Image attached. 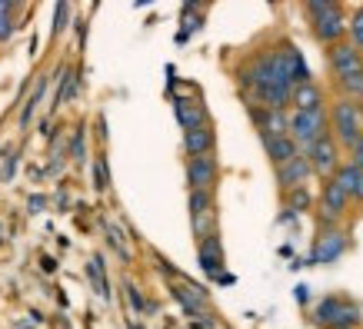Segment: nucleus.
<instances>
[{"instance_id": "nucleus-1", "label": "nucleus", "mask_w": 363, "mask_h": 329, "mask_svg": "<svg viewBox=\"0 0 363 329\" xmlns=\"http://www.w3.org/2000/svg\"><path fill=\"white\" fill-rule=\"evenodd\" d=\"M330 133L340 140L343 150H350L353 143L363 137V100L337 97L330 107Z\"/></svg>"}, {"instance_id": "nucleus-2", "label": "nucleus", "mask_w": 363, "mask_h": 329, "mask_svg": "<svg viewBox=\"0 0 363 329\" xmlns=\"http://www.w3.org/2000/svg\"><path fill=\"white\" fill-rule=\"evenodd\" d=\"M330 133V110H290V137L300 143V150H307L320 137Z\"/></svg>"}, {"instance_id": "nucleus-3", "label": "nucleus", "mask_w": 363, "mask_h": 329, "mask_svg": "<svg viewBox=\"0 0 363 329\" xmlns=\"http://www.w3.org/2000/svg\"><path fill=\"white\" fill-rule=\"evenodd\" d=\"M313 319L320 326L327 329H353L363 323V309L350 299H340V296H327L320 299L317 309H313Z\"/></svg>"}, {"instance_id": "nucleus-4", "label": "nucleus", "mask_w": 363, "mask_h": 329, "mask_svg": "<svg viewBox=\"0 0 363 329\" xmlns=\"http://www.w3.org/2000/svg\"><path fill=\"white\" fill-rule=\"evenodd\" d=\"M350 193L337 183V180H323V190H320V200H317V219L323 226H337L343 217H347V209H350Z\"/></svg>"}, {"instance_id": "nucleus-5", "label": "nucleus", "mask_w": 363, "mask_h": 329, "mask_svg": "<svg viewBox=\"0 0 363 329\" xmlns=\"http://www.w3.org/2000/svg\"><path fill=\"white\" fill-rule=\"evenodd\" d=\"M340 140H337V137H333V133H327V137H320L317 143H313V146H307V150H303V154L310 156V163H313V173L317 176H323V180H330L333 173H337V170H340Z\"/></svg>"}, {"instance_id": "nucleus-6", "label": "nucleus", "mask_w": 363, "mask_h": 329, "mask_svg": "<svg viewBox=\"0 0 363 329\" xmlns=\"http://www.w3.org/2000/svg\"><path fill=\"white\" fill-rule=\"evenodd\" d=\"M220 183V160L213 154L187 156V187L190 190H217Z\"/></svg>"}, {"instance_id": "nucleus-7", "label": "nucleus", "mask_w": 363, "mask_h": 329, "mask_svg": "<svg viewBox=\"0 0 363 329\" xmlns=\"http://www.w3.org/2000/svg\"><path fill=\"white\" fill-rule=\"evenodd\" d=\"M347 250V236L337 226H323L320 223V236L313 243V253H310V263H337Z\"/></svg>"}, {"instance_id": "nucleus-8", "label": "nucleus", "mask_w": 363, "mask_h": 329, "mask_svg": "<svg viewBox=\"0 0 363 329\" xmlns=\"http://www.w3.org/2000/svg\"><path fill=\"white\" fill-rule=\"evenodd\" d=\"M313 21V37H317L320 44H337V40H343L347 37V17H343L340 7H330V11H323V13H313L310 17Z\"/></svg>"}, {"instance_id": "nucleus-9", "label": "nucleus", "mask_w": 363, "mask_h": 329, "mask_svg": "<svg viewBox=\"0 0 363 329\" xmlns=\"http://www.w3.org/2000/svg\"><path fill=\"white\" fill-rule=\"evenodd\" d=\"M313 176V163H310L307 154H297L294 160L277 166V187L284 190H297V187H307V180Z\"/></svg>"}, {"instance_id": "nucleus-10", "label": "nucleus", "mask_w": 363, "mask_h": 329, "mask_svg": "<svg viewBox=\"0 0 363 329\" xmlns=\"http://www.w3.org/2000/svg\"><path fill=\"white\" fill-rule=\"evenodd\" d=\"M327 64H330L333 77L350 74V70H360L363 67V50L353 44V40H337V44H330V50H327Z\"/></svg>"}, {"instance_id": "nucleus-11", "label": "nucleus", "mask_w": 363, "mask_h": 329, "mask_svg": "<svg viewBox=\"0 0 363 329\" xmlns=\"http://www.w3.org/2000/svg\"><path fill=\"white\" fill-rule=\"evenodd\" d=\"M197 260L203 266L207 276H223V243H220V230L197 240Z\"/></svg>"}, {"instance_id": "nucleus-12", "label": "nucleus", "mask_w": 363, "mask_h": 329, "mask_svg": "<svg viewBox=\"0 0 363 329\" xmlns=\"http://www.w3.org/2000/svg\"><path fill=\"white\" fill-rule=\"evenodd\" d=\"M277 64H280V70L286 74V80L297 87V83H307L310 80V70H307V64H303V57H300V50L294 44H280L277 47Z\"/></svg>"}, {"instance_id": "nucleus-13", "label": "nucleus", "mask_w": 363, "mask_h": 329, "mask_svg": "<svg viewBox=\"0 0 363 329\" xmlns=\"http://www.w3.org/2000/svg\"><path fill=\"white\" fill-rule=\"evenodd\" d=\"M184 150H187V156L213 154L217 150V127L207 120V123H200V127L184 130Z\"/></svg>"}, {"instance_id": "nucleus-14", "label": "nucleus", "mask_w": 363, "mask_h": 329, "mask_svg": "<svg viewBox=\"0 0 363 329\" xmlns=\"http://www.w3.org/2000/svg\"><path fill=\"white\" fill-rule=\"evenodd\" d=\"M174 113H177V120H180V127H184V130H190V127H200V123L210 120L207 107H203L197 97H177L174 100Z\"/></svg>"}, {"instance_id": "nucleus-15", "label": "nucleus", "mask_w": 363, "mask_h": 329, "mask_svg": "<svg viewBox=\"0 0 363 329\" xmlns=\"http://www.w3.org/2000/svg\"><path fill=\"white\" fill-rule=\"evenodd\" d=\"M264 150H267V156H270V163L274 166H280V163H286V160H294L297 154H303L300 150V143L290 137V133H280V137H264Z\"/></svg>"}, {"instance_id": "nucleus-16", "label": "nucleus", "mask_w": 363, "mask_h": 329, "mask_svg": "<svg viewBox=\"0 0 363 329\" xmlns=\"http://www.w3.org/2000/svg\"><path fill=\"white\" fill-rule=\"evenodd\" d=\"M317 107H327L323 103V90L307 80V83H297L294 87V100H290V110H317Z\"/></svg>"}, {"instance_id": "nucleus-17", "label": "nucleus", "mask_w": 363, "mask_h": 329, "mask_svg": "<svg viewBox=\"0 0 363 329\" xmlns=\"http://www.w3.org/2000/svg\"><path fill=\"white\" fill-rule=\"evenodd\" d=\"M187 207H190V217H200V213L217 209V190H190Z\"/></svg>"}, {"instance_id": "nucleus-18", "label": "nucleus", "mask_w": 363, "mask_h": 329, "mask_svg": "<svg viewBox=\"0 0 363 329\" xmlns=\"http://www.w3.org/2000/svg\"><path fill=\"white\" fill-rule=\"evenodd\" d=\"M337 87H340L343 97L363 100V67L360 70H350V74H340V77H337Z\"/></svg>"}, {"instance_id": "nucleus-19", "label": "nucleus", "mask_w": 363, "mask_h": 329, "mask_svg": "<svg viewBox=\"0 0 363 329\" xmlns=\"http://www.w3.org/2000/svg\"><path fill=\"white\" fill-rule=\"evenodd\" d=\"M190 226H194V240H203L210 233H217V209L200 213V217H190Z\"/></svg>"}, {"instance_id": "nucleus-20", "label": "nucleus", "mask_w": 363, "mask_h": 329, "mask_svg": "<svg viewBox=\"0 0 363 329\" xmlns=\"http://www.w3.org/2000/svg\"><path fill=\"white\" fill-rule=\"evenodd\" d=\"M284 200H286V209H294V213H303V209L313 207V197H310V190H307V187L286 190Z\"/></svg>"}, {"instance_id": "nucleus-21", "label": "nucleus", "mask_w": 363, "mask_h": 329, "mask_svg": "<svg viewBox=\"0 0 363 329\" xmlns=\"http://www.w3.org/2000/svg\"><path fill=\"white\" fill-rule=\"evenodd\" d=\"M44 90H47V80H40V83H37V90H33L30 103H27V107H23V113H21V127H27V123H30L33 110H37V103H40V97H44Z\"/></svg>"}, {"instance_id": "nucleus-22", "label": "nucleus", "mask_w": 363, "mask_h": 329, "mask_svg": "<svg viewBox=\"0 0 363 329\" xmlns=\"http://www.w3.org/2000/svg\"><path fill=\"white\" fill-rule=\"evenodd\" d=\"M107 243H111L113 250L121 253L123 260H130V250H127V243H123V233L113 226V223H107Z\"/></svg>"}, {"instance_id": "nucleus-23", "label": "nucleus", "mask_w": 363, "mask_h": 329, "mask_svg": "<svg viewBox=\"0 0 363 329\" xmlns=\"http://www.w3.org/2000/svg\"><path fill=\"white\" fill-rule=\"evenodd\" d=\"M347 33H350V40L363 50V11H357L350 17V23H347Z\"/></svg>"}, {"instance_id": "nucleus-24", "label": "nucleus", "mask_w": 363, "mask_h": 329, "mask_svg": "<svg viewBox=\"0 0 363 329\" xmlns=\"http://www.w3.org/2000/svg\"><path fill=\"white\" fill-rule=\"evenodd\" d=\"M200 11H184V30H180V40H187L190 33H197L200 30Z\"/></svg>"}, {"instance_id": "nucleus-25", "label": "nucleus", "mask_w": 363, "mask_h": 329, "mask_svg": "<svg viewBox=\"0 0 363 329\" xmlns=\"http://www.w3.org/2000/svg\"><path fill=\"white\" fill-rule=\"evenodd\" d=\"M303 7H307L310 17H313V13L330 11V7H340V0H303Z\"/></svg>"}, {"instance_id": "nucleus-26", "label": "nucleus", "mask_w": 363, "mask_h": 329, "mask_svg": "<svg viewBox=\"0 0 363 329\" xmlns=\"http://www.w3.org/2000/svg\"><path fill=\"white\" fill-rule=\"evenodd\" d=\"M94 173H97V190H107V160H104V154L97 156V163H94Z\"/></svg>"}, {"instance_id": "nucleus-27", "label": "nucleus", "mask_w": 363, "mask_h": 329, "mask_svg": "<svg viewBox=\"0 0 363 329\" xmlns=\"http://www.w3.org/2000/svg\"><path fill=\"white\" fill-rule=\"evenodd\" d=\"M67 27V0H57V11H54V33H60Z\"/></svg>"}, {"instance_id": "nucleus-28", "label": "nucleus", "mask_w": 363, "mask_h": 329, "mask_svg": "<svg viewBox=\"0 0 363 329\" xmlns=\"http://www.w3.org/2000/svg\"><path fill=\"white\" fill-rule=\"evenodd\" d=\"M11 33H13V17L11 13H0V44L11 40Z\"/></svg>"}, {"instance_id": "nucleus-29", "label": "nucleus", "mask_w": 363, "mask_h": 329, "mask_svg": "<svg viewBox=\"0 0 363 329\" xmlns=\"http://www.w3.org/2000/svg\"><path fill=\"white\" fill-rule=\"evenodd\" d=\"M70 154H74V160H84V130L74 133V143H70Z\"/></svg>"}, {"instance_id": "nucleus-30", "label": "nucleus", "mask_w": 363, "mask_h": 329, "mask_svg": "<svg viewBox=\"0 0 363 329\" xmlns=\"http://www.w3.org/2000/svg\"><path fill=\"white\" fill-rule=\"evenodd\" d=\"M127 299H130V306L137 309V313H143V306H147V303H143V296L137 293V286H127Z\"/></svg>"}, {"instance_id": "nucleus-31", "label": "nucleus", "mask_w": 363, "mask_h": 329, "mask_svg": "<svg viewBox=\"0 0 363 329\" xmlns=\"http://www.w3.org/2000/svg\"><path fill=\"white\" fill-rule=\"evenodd\" d=\"M30 207H33V213H40V207H44V197H33Z\"/></svg>"}, {"instance_id": "nucleus-32", "label": "nucleus", "mask_w": 363, "mask_h": 329, "mask_svg": "<svg viewBox=\"0 0 363 329\" xmlns=\"http://www.w3.org/2000/svg\"><path fill=\"white\" fill-rule=\"evenodd\" d=\"M11 11H13L11 0H0V13H11Z\"/></svg>"}, {"instance_id": "nucleus-33", "label": "nucleus", "mask_w": 363, "mask_h": 329, "mask_svg": "<svg viewBox=\"0 0 363 329\" xmlns=\"http://www.w3.org/2000/svg\"><path fill=\"white\" fill-rule=\"evenodd\" d=\"M11 4H13V7H17V4H21V0H11Z\"/></svg>"}]
</instances>
